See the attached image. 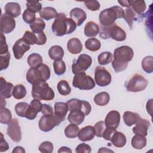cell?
Listing matches in <instances>:
<instances>
[{"instance_id":"cell-1","label":"cell","mask_w":153,"mask_h":153,"mask_svg":"<svg viewBox=\"0 0 153 153\" xmlns=\"http://www.w3.org/2000/svg\"><path fill=\"white\" fill-rule=\"evenodd\" d=\"M134 52L133 49L127 45L121 46L114 50V60L112 62V66L116 72H120L124 71L128 63L133 57Z\"/></svg>"},{"instance_id":"cell-2","label":"cell","mask_w":153,"mask_h":153,"mask_svg":"<svg viewBox=\"0 0 153 153\" xmlns=\"http://www.w3.org/2000/svg\"><path fill=\"white\" fill-rule=\"evenodd\" d=\"M76 25L71 18H67L64 13H58L52 24L53 33L57 36L70 34L75 31Z\"/></svg>"},{"instance_id":"cell-3","label":"cell","mask_w":153,"mask_h":153,"mask_svg":"<svg viewBox=\"0 0 153 153\" xmlns=\"http://www.w3.org/2000/svg\"><path fill=\"white\" fill-rule=\"evenodd\" d=\"M32 96L39 100H51L54 98V92L46 81L40 80L32 84Z\"/></svg>"},{"instance_id":"cell-4","label":"cell","mask_w":153,"mask_h":153,"mask_svg":"<svg viewBox=\"0 0 153 153\" xmlns=\"http://www.w3.org/2000/svg\"><path fill=\"white\" fill-rule=\"evenodd\" d=\"M124 11L119 6H114L102 11L99 16V22L102 26H109L114 24L117 19L124 18Z\"/></svg>"},{"instance_id":"cell-5","label":"cell","mask_w":153,"mask_h":153,"mask_svg":"<svg viewBox=\"0 0 153 153\" xmlns=\"http://www.w3.org/2000/svg\"><path fill=\"white\" fill-rule=\"evenodd\" d=\"M50 77V69L45 64H41L37 68H30L27 72L26 79L33 84L37 81H47Z\"/></svg>"},{"instance_id":"cell-6","label":"cell","mask_w":153,"mask_h":153,"mask_svg":"<svg viewBox=\"0 0 153 153\" xmlns=\"http://www.w3.org/2000/svg\"><path fill=\"white\" fill-rule=\"evenodd\" d=\"M99 36L104 39L112 38L117 41H123L126 38V32L115 23L109 26H102Z\"/></svg>"},{"instance_id":"cell-7","label":"cell","mask_w":153,"mask_h":153,"mask_svg":"<svg viewBox=\"0 0 153 153\" xmlns=\"http://www.w3.org/2000/svg\"><path fill=\"white\" fill-rule=\"evenodd\" d=\"M72 85L75 88L81 90H91L95 87V81L85 72L75 74L73 78Z\"/></svg>"},{"instance_id":"cell-8","label":"cell","mask_w":153,"mask_h":153,"mask_svg":"<svg viewBox=\"0 0 153 153\" xmlns=\"http://www.w3.org/2000/svg\"><path fill=\"white\" fill-rule=\"evenodd\" d=\"M92 64L91 57L86 54H81L77 60H75L72 65V71L74 74L85 72Z\"/></svg>"},{"instance_id":"cell-9","label":"cell","mask_w":153,"mask_h":153,"mask_svg":"<svg viewBox=\"0 0 153 153\" xmlns=\"http://www.w3.org/2000/svg\"><path fill=\"white\" fill-rule=\"evenodd\" d=\"M148 82L142 75L136 74L127 84L126 88L130 92H139L144 90L148 85Z\"/></svg>"},{"instance_id":"cell-10","label":"cell","mask_w":153,"mask_h":153,"mask_svg":"<svg viewBox=\"0 0 153 153\" xmlns=\"http://www.w3.org/2000/svg\"><path fill=\"white\" fill-rule=\"evenodd\" d=\"M94 80L97 85L105 87L111 83V75L105 68L97 66L94 71Z\"/></svg>"},{"instance_id":"cell-11","label":"cell","mask_w":153,"mask_h":153,"mask_svg":"<svg viewBox=\"0 0 153 153\" xmlns=\"http://www.w3.org/2000/svg\"><path fill=\"white\" fill-rule=\"evenodd\" d=\"M69 111L79 110L82 111L85 116L89 115L91 111L90 103L85 100H81L77 99H71L66 102Z\"/></svg>"},{"instance_id":"cell-12","label":"cell","mask_w":153,"mask_h":153,"mask_svg":"<svg viewBox=\"0 0 153 153\" xmlns=\"http://www.w3.org/2000/svg\"><path fill=\"white\" fill-rule=\"evenodd\" d=\"M60 123L61 122L53 114L41 117L39 121L38 126L41 131L47 132L51 130L56 126H59Z\"/></svg>"},{"instance_id":"cell-13","label":"cell","mask_w":153,"mask_h":153,"mask_svg":"<svg viewBox=\"0 0 153 153\" xmlns=\"http://www.w3.org/2000/svg\"><path fill=\"white\" fill-rule=\"evenodd\" d=\"M7 135L14 142H19L22 139V132L19 121L17 118H14L8 124Z\"/></svg>"},{"instance_id":"cell-14","label":"cell","mask_w":153,"mask_h":153,"mask_svg":"<svg viewBox=\"0 0 153 153\" xmlns=\"http://www.w3.org/2000/svg\"><path fill=\"white\" fill-rule=\"evenodd\" d=\"M16 27L15 20L6 14L1 16V31L3 33H10Z\"/></svg>"},{"instance_id":"cell-15","label":"cell","mask_w":153,"mask_h":153,"mask_svg":"<svg viewBox=\"0 0 153 153\" xmlns=\"http://www.w3.org/2000/svg\"><path fill=\"white\" fill-rule=\"evenodd\" d=\"M30 48V45L27 44L22 38L17 40L13 47L14 57L16 59H20Z\"/></svg>"},{"instance_id":"cell-16","label":"cell","mask_w":153,"mask_h":153,"mask_svg":"<svg viewBox=\"0 0 153 153\" xmlns=\"http://www.w3.org/2000/svg\"><path fill=\"white\" fill-rule=\"evenodd\" d=\"M120 114L117 111H111L105 117V124L106 127L117 129L120 123Z\"/></svg>"},{"instance_id":"cell-17","label":"cell","mask_w":153,"mask_h":153,"mask_svg":"<svg viewBox=\"0 0 153 153\" xmlns=\"http://www.w3.org/2000/svg\"><path fill=\"white\" fill-rule=\"evenodd\" d=\"M42 105V103L39 100L34 99L32 100L27 109L25 118L29 120L35 119L36 117L37 114L41 112Z\"/></svg>"},{"instance_id":"cell-18","label":"cell","mask_w":153,"mask_h":153,"mask_svg":"<svg viewBox=\"0 0 153 153\" xmlns=\"http://www.w3.org/2000/svg\"><path fill=\"white\" fill-rule=\"evenodd\" d=\"M0 98L1 99H9L13 96L14 85L10 82H7L4 78L0 79Z\"/></svg>"},{"instance_id":"cell-19","label":"cell","mask_w":153,"mask_h":153,"mask_svg":"<svg viewBox=\"0 0 153 153\" xmlns=\"http://www.w3.org/2000/svg\"><path fill=\"white\" fill-rule=\"evenodd\" d=\"M150 126V123L146 119L141 118L136 126L133 128L132 131L135 134L146 136L148 134V130Z\"/></svg>"},{"instance_id":"cell-20","label":"cell","mask_w":153,"mask_h":153,"mask_svg":"<svg viewBox=\"0 0 153 153\" xmlns=\"http://www.w3.org/2000/svg\"><path fill=\"white\" fill-rule=\"evenodd\" d=\"M69 16L70 18L75 22L76 26H81L87 18L85 12L79 8H74L71 10Z\"/></svg>"},{"instance_id":"cell-21","label":"cell","mask_w":153,"mask_h":153,"mask_svg":"<svg viewBox=\"0 0 153 153\" xmlns=\"http://www.w3.org/2000/svg\"><path fill=\"white\" fill-rule=\"evenodd\" d=\"M54 115L62 123L65 119L68 111V106L66 103L58 102L54 104Z\"/></svg>"},{"instance_id":"cell-22","label":"cell","mask_w":153,"mask_h":153,"mask_svg":"<svg viewBox=\"0 0 153 153\" xmlns=\"http://www.w3.org/2000/svg\"><path fill=\"white\" fill-rule=\"evenodd\" d=\"M95 136L94 127L91 126H87L79 130L78 137L82 142L92 140Z\"/></svg>"},{"instance_id":"cell-23","label":"cell","mask_w":153,"mask_h":153,"mask_svg":"<svg viewBox=\"0 0 153 153\" xmlns=\"http://www.w3.org/2000/svg\"><path fill=\"white\" fill-rule=\"evenodd\" d=\"M5 14L8 16L13 18H16L21 14V7L17 2H10L5 5Z\"/></svg>"},{"instance_id":"cell-24","label":"cell","mask_w":153,"mask_h":153,"mask_svg":"<svg viewBox=\"0 0 153 153\" xmlns=\"http://www.w3.org/2000/svg\"><path fill=\"white\" fill-rule=\"evenodd\" d=\"M67 48L71 54H76L81 53L82 50V45L78 38H72L68 41Z\"/></svg>"},{"instance_id":"cell-25","label":"cell","mask_w":153,"mask_h":153,"mask_svg":"<svg viewBox=\"0 0 153 153\" xmlns=\"http://www.w3.org/2000/svg\"><path fill=\"white\" fill-rule=\"evenodd\" d=\"M85 115L79 110H74L70 111L68 116V120L70 123L80 125L84 120Z\"/></svg>"},{"instance_id":"cell-26","label":"cell","mask_w":153,"mask_h":153,"mask_svg":"<svg viewBox=\"0 0 153 153\" xmlns=\"http://www.w3.org/2000/svg\"><path fill=\"white\" fill-rule=\"evenodd\" d=\"M99 29L97 23L93 21L88 22L84 26V35L87 37H94L99 33Z\"/></svg>"},{"instance_id":"cell-27","label":"cell","mask_w":153,"mask_h":153,"mask_svg":"<svg viewBox=\"0 0 153 153\" xmlns=\"http://www.w3.org/2000/svg\"><path fill=\"white\" fill-rule=\"evenodd\" d=\"M141 118L139 114L131 111H126L123 114V120L126 126L130 127L136 124Z\"/></svg>"},{"instance_id":"cell-28","label":"cell","mask_w":153,"mask_h":153,"mask_svg":"<svg viewBox=\"0 0 153 153\" xmlns=\"http://www.w3.org/2000/svg\"><path fill=\"white\" fill-rule=\"evenodd\" d=\"M111 141L114 146L117 148H123L125 146L127 139L126 137L122 132L115 131L112 135Z\"/></svg>"},{"instance_id":"cell-29","label":"cell","mask_w":153,"mask_h":153,"mask_svg":"<svg viewBox=\"0 0 153 153\" xmlns=\"http://www.w3.org/2000/svg\"><path fill=\"white\" fill-rule=\"evenodd\" d=\"M48 55L50 59L54 61L62 60L64 56V50L59 45H53L49 49Z\"/></svg>"},{"instance_id":"cell-30","label":"cell","mask_w":153,"mask_h":153,"mask_svg":"<svg viewBox=\"0 0 153 153\" xmlns=\"http://www.w3.org/2000/svg\"><path fill=\"white\" fill-rule=\"evenodd\" d=\"M58 13L56 10L51 7H44L39 11L40 17L46 20H51V19L56 18Z\"/></svg>"},{"instance_id":"cell-31","label":"cell","mask_w":153,"mask_h":153,"mask_svg":"<svg viewBox=\"0 0 153 153\" xmlns=\"http://www.w3.org/2000/svg\"><path fill=\"white\" fill-rule=\"evenodd\" d=\"M131 143L134 149H142L146 145V138L145 136L136 134L132 137Z\"/></svg>"},{"instance_id":"cell-32","label":"cell","mask_w":153,"mask_h":153,"mask_svg":"<svg viewBox=\"0 0 153 153\" xmlns=\"http://www.w3.org/2000/svg\"><path fill=\"white\" fill-rule=\"evenodd\" d=\"M110 100L109 94L105 91L97 93L94 97V102L98 106H104L106 105Z\"/></svg>"},{"instance_id":"cell-33","label":"cell","mask_w":153,"mask_h":153,"mask_svg":"<svg viewBox=\"0 0 153 153\" xmlns=\"http://www.w3.org/2000/svg\"><path fill=\"white\" fill-rule=\"evenodd\" d=\"M130 7L133 11L139 15L142 14L146 8V5L145 1L137 0L131 1L130 0Z\"/></svg>"},{"instance_id":"cell-34","label":"cell","mask_w":153,"mask_h":153,"mask_svg":"<svg viewBox=\"0 0 153 153\" xmlns=\"http://www.w3.org/2000/svg\"><path fill=\"white\" fill-rule=\"evenodd\" d=\"M27 62L30 68H37L42 64V58L38 53H32L28 56Z\"/></svg>"},{"instance_id":"cell-35","label":"cell","mask_w":153,"mask_h":153,"mask_svg":"<svg viewBox=\"0 0 153 153\" xmlns=\"http://www.w3.org/2000/svg\"><path fill=\"white\" fill-rule=\"evenodd\" d=\"M85 47L87 50L91 51H96L100 49L101 43L96 38H88L85 42Z\"/></svg>"},{"instance_id":"cell-36","label":"cell","mask_w":153,"mask_h":153,"mask_svg":"<svg viewBox=\"0 0 153 153\" xmlns=\"http://www.w3.org/2000/svg\"><path fill=\"white\" fill-rule=\"evenodd\" d=\"M30 27L34 33H39L43 32L45 27V23L41 18H36V20L30 25Z\"/></svg>"},{"instance_id":"cell-37","label":"cell","mask_w":153,"mask_h":153,"mask_svg":"<svg viewBox=\"0 0 153 153\" xmlns=\"http://www.w3.org/2000/svg\"><path fill=\"white\" fill-rule=\"evenodd\" d=\"M12 114L11 111L4 107L0 109V122L4 124H9L12 120Z\"/></svg>"},{"instance_id":"cell-38","label":"cell","mask_w":153,"mask_h":153,"mask_svg":"<svg viewBox=\"0 0 153 153\" xmlns=\"http://www.w3.org/2000/svg\"><path fill=\"white\" fill-rule=\"evenodd\" d=\"M79 128L77 125L72 124H69L65 129V134L68 138H75L78 135Z\"/></svg>"},{"instance_id":"cell-39","label":"cell","mask_w":153,"mask_h":153,"mask_svg":"<svg viewBox=\"0 0 153 153\" xmlns=\"http://www.w3.org/2000/svg\"><path fill=\"white\" fill-rule=\"evenodd\" d=\"M142 67L143 70L147 74L153 72V57L151 56H146L142 60Z\"/></svg>"},{"instance_id":"cell-40","label":"cell","mask_w":153,"mask_h":153,"mask_svg":"<svg viewBox=\"0 0 153 153\" xmlns=\"http://www.w3.org/2000/svg\"><path fill=\"white\" fill-rule=\"evenodd\" d=\"M27 94V91L25 87L22 84H17L14 86L13 96L16 99H22L24 98Z\"/></svg>"},{"instance_id":"cell-41","label":"cell","mask_w":153,"mask_h":153,"mask_svg":"<svg viewBox=\"0 0 153 153\" xmlns=\"http://www.w3.org/2000/svg\"><path fill=\"white\" fill-rule=\"evenodd\" d=\"M57 88L59 93L62 96H67L71 92L70 85L65 80L60 81L57 85Z\"/></svg>"},{"instance_id":"cell-42","label":"cell","mask_w":153,"mask_h":153,"mask_svg":"<svg viewBox=\"0 0 153 153\" xmlns=\"http://www.w3.org/2000/svg\"><path fill=\"white\" fill-rule=\"evenodd\" d=\"M124 19L127 23L129 27L131 29L133 22L136 20V13L133 11V10L130 7L127 8L124 11Z\"/></svg>"},{"instance_id":"cell-43","label":"cell","mask_w":153,"mask_h":153,"mask_svg":"<svg viewBox=\"0 0 153 153\" xmlns=\"http://www.w3.org/2000/svg\"><path fill=\"white\" fill-rule=\"evenodd\" d=\"M113 55L109 51H103L97 57V60L100 65H106L112 61Z\"/></svg>"},{"instance_id":"cell-44","label":"cell","mask_w":153,"mask_h":153,"mask_svg":"<svg viewBox=\"0 0 153 153\" xmlns=\"http://www.w3.org/2000/svg\"><path fill=\"white\" fill-rule=\"evenodd\" d=\"M29 105L26 102H19L15 106V111L17 115L21 117H25Z\"/></svg>"},{"instance_id":"cell-45","label":"cell","mask_w":153,"mask_h":153,"mask_svg":"<svg viewBox=\"0 0 153 153\" xmlns=\"http://www.w3.org/2000/svg\"><path fill=\"white\" fill-rule=\"evenodd\" d=\"M54 72L57 75H62L66 72V65L63 60H56L53 62Z\"/></svg>"},{"instance_id":"cell-46","label":"cell","mask_w":153,"mask_h":153,"mask_svg":"<svg viewBox=\"0 0 153 153\" xmlns=\"http://www.w3.org/2000/svg\"><path fill=\"white\" fill-rule=\"evenodd\" d=\"M22 38L29 45H33L36 44V35L32 32L29 30L26 31Z\"/></svg>"},{"instance_id":"cell-47","label":"cell","mask_w":153,"mask_h":153,"mask_svg":"<svg viewBox=\"0 0 153 153\" xmlns=\"http://www.w3.org/2000/svg\"><path fill=\"white\" fill-rule=\"evenodd\" d=\"M22 18L25 23L30 25L36 20V14L33 11L26 8L22 14Z\"/></svg>"},{"instance_id":"cell-48","label":"cell","mask_w":153,"mask_h":153,"mask_svg":"<svg viewBox=\"0 0 153 153\" xmlns=\"http://www.w3.org/2000/svg\"><path fill=\"white\" fill-rule=\"evenodd\" d=\"M27 9L30 10L33 13H38L42 10V4L39 1H29L26 2Z\"/></svg>"},{"instance_id":"cell-49","label":"cell","mask_w":153,"mask_h":153,"mask_svg":"<svg viewBox=\"0 0 153 153\" xmlns=\"http://www.w3.org/2000/svg\"><path fill=\"white\" fill-rule=\"evenodd\" d=\"M10 53L0 54V70L2 71L6 69L9 65V62L10 60Z\"/></svg>"},{"instance_id":"cell-50","label":"cell","mask_w":153,"mask_h":153,"mask_svg":"<svg viewBox=\"0 0 153 153\" xmlns=\"http://www.w3.org/2000/svg\"><path fill=\"white\" fill-rule=\"evenodd\" d=\"M93 127L95 131V136L98 137H102L103 133L106 127L105 122L103 121H98L94 124Z\"/></svg>"},{"instance_id":"cell-51","label":"cell","mask_w":153,"mask_h":153,"mask_svg":"<svg viewBox=\"0 0 153 153\" xmlns=\"http://www.w3.org/2000/svg\"><path fill=\"white\" fill-rule=\"evenodd\" d=\"M53 145L51 142L45 141L41 143L39 146V151L44 153H51L53 151Z\"/></svg>"},{"instance_id":"cell-52","label":"cell","mask_w":153,"mask_h":153,"mask_svg":"<svg viewBox=\"0 0 153 153\" xmlns=\"http://www.w3.org/2000/svg\"><path fill=\"white\" fill-rule=\"evenodd\" d=\"M85 7L91 11H97L99 10L100 5L97 1H88L84 2Z\"/></svg>"},{"instance_id":"cell-53","label":"cell","mask_w":153,"mask_h":153,"mask_svg":"<svg viewBox=\"0 0 153 153\" xmlns=\"http://www.w3.org/2000/svg\"><path fill=\"white\" fill-rule=\"evenodd\" d=\"M8 51V47L6 43L5 36L4 33L1 32V46H0V54H3L7 53Z\"/></svg>"},{"instance_id":"cell-54","label":"cell","mask_w":153,"mask_h":153,"mask_svg":"<svg viewBox=\"0 0 153 153\" xmlns=\"http://www.w3.org/2000/svg\"><path fill=\"white\" fill-rule=\"evenodd\" d=\"M91 151V148L90 146V145L84 143L78 145L75 149V152L77 153H81V152L89 153Z\"/></svg>"},{"instance_id":"cell-55","label":"cell","mask_w":153,"mask_h":153,"mask_svg":"<svg viewBox=\"0 0 153 153\" xmlns=\"http://www.w3.org/2000/svg\"><path fill=\"white\" fill-rule=\"evenodd\" d=\"M117 131V129H114L109 127H106L105 131L103 133L102 137L106 140H109L111 141V137L114 133Z\"/></svg>"},{"instance_id":"cell-56","label":"cell","mask_w":153,"mask_h":153,"mask_svg":"<svg viewBox=\"0 0 153 153\" xmlns=\"http://www.w3.org/2000/svg\"><path fill=\"white\" fill-rule=\"evenodd\" d=\"M41 112L43 114V115H53L54 114L53 108L51 105L47 104H42Z\"/></svg>"},{"instance_id":"cell-57","label":"cell","mask_w":153,"mask_h":153,"mask_svg":"<svg viewBox=\"0 0 153 153\" xmlns=\"http://www.w3.org/2000/svg\"><path fill=\"white\" fill-rule=\"evenodd\" d=\"M37 37V41H36V45H42L46 43L47 41V37L44 32H41L39 33H35Z\"/></svg>"},{"instance_id":"cell-58","label":"cell","mask_w":153,"mask_h":153,"mask_svg":"<svg viewBox=\"0 0 153 153\" xmlns=\"http://www.w3.org/2000/svg\"><path fill=\"white\" fill-rule=\"evenodd\" d=\"M1 134V141H0V151L4 152L8 149L9 145L7 142L4 139V135L2 133Z\"/></svg>"},{"instance_id":"cell-59","label":"cell","mask_w":153,"mask_h":153,"mask_svg":"<svg viewBox=\"0 0 153 153\" xmlns=\"http://www.w3.org/2000/svg\"><path fill=\"white\" fill-rule=\"evenodd\" d=\"M146 108L148 113L151 116H152V99H151L150 100H149L147 102Z\"/></svg>"},{"instance_id":"cell-60","label":"cell","mask_w":153,"mask_h":153,"mask_svg":"<svg viewBox=\"0 0 153 153\" xmlns=\"http://www.w3.org/2000/svg\"><path fill=\"white\" fill-rule=\"evenodd\" d=\"M118 2L121 4V6L125 7L127 8L130 7V0L127 1V0H124V1H118Z\"/></svg>"},{"instance_id":"cell-61","label":"cell","mask_w":153,"mask_h":153,"mask_svg":"<svg viewBox=\"0 0 153 153\" xmlns=\"http://www.w3.org/2000/svg\"><path fill=\"white\" fill-rule=\"evenodd\" d=\"M12 152L13 153H15V152H17V153H25V149L22 147V146H17L16 147H15L13 150L12 151Z\"/></svg>"},{"instance_id":"cell-62","label":"cell","mask_w":153,"mask_h":153,"mask_svg":"<svg viewBox=\"0 0 153 153\" xmlns=\"http://www.w3.org/2000/svg\"><path fill=\"white\" fill-rule=\"evenodd\" d=\"M59 153L60 152H69V153H71L72 152V150L66 146H62L57 151Z\"/></svg>"},{"instance_id":"cell-63","label":"cell","mask_w":153,"mask_h":153,"mask_svg":"<svg viewBox=\"0 0 153 153\" xmlns=\"http://www.w3.org/2000/svg\"><path fill=\"white\" fill-rule=\"evenodd\" d=\"M114 152L113 151H112V150H111V149H108V148H100V149H99V151H98V152H99H99Z\"/></svg>"}]
</instances>
